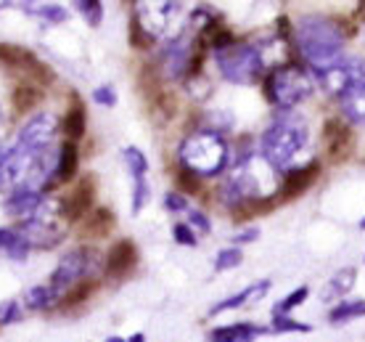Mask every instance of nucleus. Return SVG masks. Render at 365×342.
Instances as JSON below:
<instances>
[{
    "label": "nucleus",
    "instance_id": "obj_26",
    "mask_svg": "<svg viewBox=\"0 0 365 342\" xmlns=\"http://www.w3.org/2000/svg\"><path fill=\"white\" fill-rule=\"evenodd\" d=\"M74 3V11L85 19V24L88 27H101L103 24V3L101 0H72Z\"/></svg>",
    "mask_w": 365,
    "mask_h": 342
},
{
    "label": "nucleus",
    "instance_id": "obj_8",
    "mask_svg": "<svg viewBox=\"0 0 365 342\" xmlns=\"http://www.w3.org/2000/svg\"><path fill=\"white\" fill-rule=\"evenodd\" d=\"M315 80L331 96H344L357 83H365V59L360 56H341L331 66L315 72Z\"/></svg>",
    "mask_w": 365,
    "mask_h": 342
},
{
    "label": "nucleus",
    "instance_id": "obj_35",
    "mask_svg": "<svg viewBox=\"0 0 365 342\" xmlns=\"http://www.w3.org/2000/svg\"><path fill=\"white\" fill-rule=\"evenodd\" d=\"M165 210H170V213H175V215L188 213V210H191L188 196L182 194V191H167L165 194Z\"/></svg>",
    "mask_w": 365,
    "mask_h": 342
},
{
    "label": "nucleus",
    "instance_id": "obj_38",
    "mask_svg": "<svg viewBox=\"0 0 365 342\" xmlns=\"http://www.w3.org/2000/svg\"><path fill=\"white\" fill-rule=\"evenodd\" d=\"M9 154H11V146H3V144H0V173H3V167H6Z\"/></svg>",
    "mask_w": 365,
    "mask_h": 342
},
{
    "label": "nucleus",
    "instance_id": "obj_13",
    "mask_svg": "<svg viewBox=\"0 0 365 342\" xmlns=\"http://www.w3.org/2000/svg\"><path fill=\"white\" fill-rule=\"evenodd\" d=\"M270 289H273V281H270V278L255 281V284L244 287L241 292H236V295H230V297H225V300H220L217 306H212L210 308V316H220V313H228V311H238V308L252 306V303H257V300H262V297H265Z\"/></svg>",
    "mask_w": 365,
    "mask_h": 342
},
{
    "label": "nucleus",
    "instance_id": "obj_16",
    "mask_svg": "<svg viewBox=\"0 0 365 342\" xmlns=\"http://www.w3.org/2000/svg\"><path fill=\"white\" fill-rule=\"evenodd\" d=\"M77 170H80V151H77V146H74L72 141H66V144H61V146L56 149V170H53V178H51V188L74 181Z\"/></svg>",
    "mask_w": 365,
    "mask_h": 342
},
{
    "label": "nucleus",
    "instance_id": "obj_29",
    "mask_svg": "<svg viewBox=\"0 0 365 342\" xmlns=\"http://www.w3.org/2000/svg\"><path fill=\"white\" fill-rule=\"evenodd\" d=\"M148 199H151V186H148V178H143V181H133V202H130L133 215L143 213V207L148 204Z\"/></svg>",
    "mask_w": 365,
    "mask_h": 342
},
{
    "label": "nucleus",
    "instance_id": "obj_10",
    "mask_svg": "<svg viewBox=\"0 0 365 342\" xmlns=\"http://www.w3.org/2000/svg\"><path fill=\"white\" fill-rule=\"evenodd\" d=\"M3 6L6 9L24 11L27 16L40 19V21H46L51 27L64 24L66 19H69V11L64 6H58V3H51V0H3Z\"/></svg>",
    "mask_w": 365,
    "mask_h": 342
},
{
    "label": "nucleus",
    "instance_id": "obj_20",
    "mask_svg": "<svg viewBox=\"0 0 365 342\" xmlns=\"http://www.w3.org/2000/svg\"><path fill=\"white\" fill-rule=\"evenodd\" d=\"M355 281H357V268H355V266L339 268L336 273L329 278V284H326V289H323V297H326L329 303H341V300L352 292Z\"/></svg>",
    "mask_w": 365,
    "mask_h": 342
},
{
    "label": "nucleus",
    "instance_id": "obj_5",
    "mask_svg": "<svg viewBox=\"0 0 365 342\" xmlns=\"http://www.w3.org/2000/svg\"><path fill=\"white\" fill-rule=\"evenodd\" d=\"M215 64L220 74L233 85H255L265 72L262 54L252 43H230L215 51Z\"/></svg>",
    "mask_w": 365,
    "mask_h": 342
},
{
    "label": "nucleus",
    "instance_id": "obj_15",
    "mask_svg": "<svg viewBox=\"0 0 365 342\" xmlns=\"http://www.w3.org/2000/svg\"><path fill=\"white\" fill-rule=\"evenodd\" d=\"M93 181H80V183L72 188V194H66L64 199H58L61 202V215H64V221H77V218H85V215L91 213L93 207Z\"/></svg>",
    "mask_w": 365,
    "mask_h": 342
},
{
    "label": "nucleus",
    "instance_id": "obj_30",
    "mask_svg": "<svg viewBox=\"0 0 365 342\" xmlns=\"http://www.w3.org/2000/svg\"><path fill=\"white\" fill-rule=\"evenodd\" d=\"M21 318H24L21 300H6V303H0V326H14Z\"/></svg>",
    "mask_w": 365,
    "mask_h": 342
},
{
    "label": "nucleus",
    "instance_id": "obj_1",
    "mask_svg": "<svg viewBox=\"0 0 365 342\" xmlns=\"http://www.w3.org/2000/svg\"><path fill=\"white\" fill-rule=\"evenodd\" d=\"M294 40L302 59L312 66V72H320L339 61L344 56V29L339 21L320 14H304L294 27Z\"/></svg>",
    "mask_w": 365,
    "mask_h": 342
},
{
    "label": "nucleus",
    "instance_id": "obj_12",
    "mask_svg": "<svg viewBox=\"0 0 365 342\" xmlns=\"http://www.w3.org/2000/svg\"><path fill=\"white\" fill-rule=\"evenodd\" d=\"M138 263V247L130 239H119L103 258V273L109 278L128 276Z\"/></svg>",
    "mask_w": 365,
    "mask_h": 342
},
{
    "label": "nucleus",
    "instance_id": "obj_43",
    "mask_svg": "<svg viewBox=\"0 0 365 342\" xmlns=\"http://www.w3.org/2000/svg\"><path fill=\"white\" fill-rule=\"evenodd\" d=\"M363 3H365V0H360V3H357V6H363Z\"/></svg>",
    "mask_w": 365,
    "mask_h": 342
},
{
    "label": "nucleus",
    "instance_id": "obj_33",
    "mask_svg": "<svg viewBox=\"0 0 365 342\" xmlns=\"http://www.w3.org/2000/svg\"><path fill=\"white\" fill-rule=\"evenodd\" d=\"M173 239L180 244V247H196L199 244V233L193 231L188 223H175L173 226Z\"/></svg>",
    "mask_w": 365,
    "mask_h": 342
},
{
    "label": "nucleus",
    "instance_id": "obj_34",
    "mask_svg": "<svg viewBox=\"0 0 365 342\" xmlns=\"http://www.w3.org/2000/svg\"><path fill=\"white\" fill-rule=\"evenodd\" d=\"M185 223H188V226H191V228L199 233V236H207V233H212L210 215L201 213V210H188V215H185Z\"/></svg>",
    "mask_w": 365,
    "mask_h": 342
},
{
    "label": "nucleus",
    "instance_id": "obj_23",
    "mask_svg": "<svg viewBox=\"0 0 365 342\" xmlns=\"http://www.w3.org/2000/svg\"><path fill=\"white\" fill-rule=\"evenodd\" d=\"M0 64L6 66H37V59L32 56V51L14 43H0Z\"/></svg>",
    "mask_w": 365,
    "mask_h": 342
},
{
    "label": "nucleus",
    "instance_id": "obj_41",
    "mask_svg": "<svg viewBox=\"0 0 365 342\" xmlns=\"http://www.w3.org/2000/svg\"><path fill=\"white\" fill-rule=\"evenodd\" d=\"M103 342H125L122 337H109V340H103Z\"/></svg>",
    "mask_w": 365,
    "mask_h": 342
},
{
    "label": "nucleus",
    "instance_id": "obj_31",
    "mask_svg": "<svg viewBox=\"0 0 365 342\" xmlns=\"http://www.w3.org/2000/svg\"><path fill=\"white\" fill-rule=\"evenodd\" d=\"M270 332L286 334V332H310V326L297 321L294 316H273L270 318Z\"/></svg>",
    "mask_w": 365,
    "mask_h": 342
},
{
    "label": "nucleus",
    "instance_id": "obj_4",
    "mask_svg": "<svg viewBox=\"0 0 365 342\" xmlns=\"http://www.w3.org/2000/svg\"><path fill=\"white\" fill-rule=\"evenodd\" d=\"M312 77L297 64H281L270 69L265 80V96L278 111H294L312 96Z\"/></svg>",
    "mask_w": 365,
    "mask_h": 342
},
{
    "label": "nucleus",
    "instance_id": "obj_28",
    "mask_svg": "<svg viewBox=\"0 0 365 342\" xmlns=\"http://www.w3.org/2000/svg\"><path fill=\"white\" fill-rule=\"evenodd\" d=\"M241 263H244V252H241V247H225V250H220L217 255H215V271H217V273L238 268Z\"/></svg>",
    "mask_w": 365,
    "mask_h": 342
},
{
    "label": "nucleus",
    "instance_id": "obj_7",
    "mask_svg": "<svg viewBox=\"0 0 365 342\" xmlns=\"http://www.w3.org/2000/svg\"><path fill=\"white\" fill-rule=\"evenodd\" d=\"M178 16H180V3L178 0H135L130 21H135L138 27L156 43L162 37L173 35Z\"/></svg>",
    "mask_w": 365,
    "mask_h": 342
},
{
    "label": "nucleus",
    "instance_id": "obj_37",
    "mask_svg": "<svg viewBox=\"0 0 365 342\" xmlns=\"http://www.w3.org/2000/svg\"><path fill=\"white\" fill-rule=\"evenodd\" d=\"M259 239V228L252 226V228H244V231H238L233 236V247H241V244H249V241H257Z\"/></svg>",
    "mask_w": 365,
    "mask_h": 342
},
{
    "label": "nucleus",
    "instance_id": "obj_2",
    "mask_svg": "<svg viewBox=\"0 0 365 342\" xmlns=\"http://www.w3.org/2000/svg\"><path fill=\"white\" fill-rule=\"evenodd\" d=\"M310 141L307 120L297 111H281L265 128L259 139V157L265 159L273 170H289L292 162L299 157V151Z\"/></svg>",
    "mask_w": 365,
    "mask_h": 342
},
{
    "label": "nucleus",
    "instance_id": "obj_45",
    "mask_svg": "<svg viewBox=\"0 0 365 342\" xmlns=\"http://www.w3.org/2000/svg\"><path fill=\"white\" fill-rule=\"evenodd\" d=\"M133 3H135V0H133Z\"/></svg>",
    "mask_w": 365,
    "mask_h": 342
},
{
    "label": "nucleus",
    "instance_id": "obj_21",
    "mask_svg": "<svg viewBox=\"0 0 365 342\" xmlns=\"http://www.w3.org/2000/svg\"><path fill=\"white\" fill-rule=\"evenodd\" d=\"M85 128H88V114H85V106L83 104H72L69 109H66V117H64V133H66V141H77L85 136Z\"/></svg>",
    "mask_w": 365,
    "mask_h": 342
},
{
    "label": "nucleus",
    "instance_id": "obj_40",
    "mask_svg": "<svg viewBox=\"0 0 365 342\" xmlns=\"http://www.w3.org/2000/svg\"><path fill=\"white\" fill-rule=\"evenodd\" d=\"M6 233H9V228H0V252H3V241H6Z\"/></svg>",
    "mask_w": 365,
    "mask_h": 342
},
{
    "label": "nucleus",
    "instance_id": "obj_17",
    "mask_svg": "<svg viewBox=\"0 0 365 342\" xmlns=\"http://www.w3.org/2000/svg\"><path fill=\"white\" fill-rule=\"evenodd\" d=\"M315 178H318V162H307V165H302V167L286 170L278 194L289 196V199H292V196H299L302 191L310 188V183L315 181Z\"/></svg>",
    "mask_w": 365,
    "mask_h": 342
},
{
    "label": "nucleus",
    "instance_id": "obj_36",
    "mask_svg": "<svg viewBox=\"0 0 365 342\" xmlns=\"http://www.w3.org/2000/svg\"><path fill=\"white\" fill-rule=\"evenodd\" d=\"M130 43L135 48H148V46H154V40L143 32V29L138 27L135 21H130Z\"/></svg>",
    "mask_w": 365,
    "mask_h": 342
},
{
    "label": "nucleus",
    "instance_id": "obj_32",
    "mask_svg": "<svg viewBox=\"0 0 365 342\" xmlns=\"http://www.w3.org/2000/svg\"><path fill=\"white\" fill-rule=\"evenodd\" d=\"M93 104H98V106H103V109H114L117 106V88L114 85H98L96 91H93Z\"/></svg>",
    "mask_w": 365,
    "mask_h": 342
},
{
    "label": "nucleus",
    "instance_id": "obj_22",
    "mask_svg": "<svg viewBox=\"0 0 365 342\" xmlns=\"http://www.w3.org/2000/svg\"><path fill=\"white\" fill-rule=\"evenodd\" d=\"M122 159L130 173V181H143L148 178V159L138 146H125L122 149Z\"/></svg>",
    "mask_w": 365,
    "mask_h": 342
},
{
    "label": "nucleus",
    "instance_id": "obj_27",
    "mask_svg": "<svg viewBox=\"0 0 365 342\" xmlns=\"http://www.w3.org/2000/svg\"><path fill=\"white\" fill-rule=\"evenodd\" d=\"M310 297V289L307 287H297L294 292H289V295L283 297L281 303H275L273 306V316H289L294 311V308L304 306V300Z\"/></svg>",
    "mask_w": 365,
    "mask_h": 342
},
{
    "label": "nucleus",
    "instance_id": "obj_25",
    "mask_svg": "<svg viewBox=\"0 0 365 342\" xmlns=\"http://www.w3.org/2000/svg\"><path fill=\"white\" fill-rule=\"evenodd\" d=\"M43 99V91L32 83H21L14 88V106L19 111H27V109H35L37 104Z\"/></svg>",
    "mask_w": 365,
    "mask_h": 342
},
{
    "label": "nucleus",
    "instance_id": "obj_42",
    "mask_svg": "<svg viewBox=\"0 0 365 342\" xmlns=\"http://www.w3.org/2000/svg\"><path fill=\"white\" fill-rule=\"evenodd\" d=\"M360 228H365V218H363V221H360Z\"/></svg>",
    "mask_w": 365,
    "mask_h": 342
},
{
    "label": "nucleus",
    "instance_id": "obj_18",
    "mask_svg": "<svg viewBox=\"0 0 365 342\" xmlns=\"http://www.w3.org/2000/svg\"><path fill=\"white\" fill-rule=\"evenodd\" d=\"M58 303H61V297H58V292L48 281L46 284H37V287H29L24 292V297H21V306H24L27 313H43V311L56 308Z\"/></svg>",
    "mask_w": 365,
    "mask_h": 342
},
{
    "label": "nucleus",
    "instance_id": "obj_44",
    "mask_svg": "<svg viewBox=\"0 0 365 342\" xmlns=\"http://www.w3.org/2000/svg\"><path fill=\"white\" fill-rule=\"evenodd\" d=\"M0 117H3V106H0Z\"/></svg>",
    "mask_w": 365,
    "mask_h": 342
},
{
    "label": "nucleus",
    "instance_id": "obj_39",
    "mask_svg": "<svg viewBox=\"0 0 365 342\" xmlns=\"http://www.w3.org/2000/svg\"><path fill=\"white\" fill-rule=\"evenodd\" d=\"M125 342H146V334H133V337H130V340H125Z\"/></svg>",
    "mask_w": 365,
    "mask_h": 342
},
{
    "label": "nucleus",
    "instance_id": "obj_24",
    "mask_svg": "<svg viewBox=\"0 0 365 342\" xmlns=\"http://www.w3.org/2000/svg\"><path fill=\"white\" fill-rule=\"evenodd\" d=\"M365 316V300H341L336 303V308L329 313L331 324H344V321H352V318H363Z\"/></svg>",
    "mask_w": 365,
    "mask_h": 342
},
{
    "label": "nucleus",
    "instance_id": "obj_14",
    "mask_svg": "<svg viewBox=\"0 0 365 342\" xmlns=\"http://www.w3.org/2000/svg\"><path fill=\"white\" fill-rule=\"evenodd\" d=\"M267 332H270V326H259V324H252V321H236V324L215 326L207 340L210 342H255Z\"/></svg>",
    "mask_w": 365,
    "mask_h": 342
},
{
    "label": "nucleus",
    "instance_id": "obj_19",
    "mask_svg": "<svg viewBox=\"0 0 365 342\" xmlns=\"http://www.w3.org/2000/svg\"><path fill=\"white\" fill-rule=\"evenodd\" d=\"M339 106H341V114L352 125L365 128V83L352 85L344 96H339Z\"/></svg>",
    "mask_w": 365,
    "mask_h": 342
},
{
    "label": "nucleus",
    "instance_id": "obj_3",
    "mask_svg": "<svg viewBox=\"0 0 365 342\" xmlns=\"http://www.w3.org/2000/svg\"><path fill=\"white\" fill-rule=\"evenodd\" d=\"M178 162L182 170L193 173L196 178L222 176L230 165V146L222 133L212 128H199L180 141Z\"/></svg>",
    "mask_w": 365,
    "mask_h": 342
},
{
    "label": "nucleus",
    "instance_id": "obj_11",
    "mask_svg": "<svg viewBox=\"0 0 365 342\" xmlns=\"http://www.w3.org/2000/svg\"><path fill=\"white\" fill-rule=\"evenodd\" d=\"M46 202V194L32 186H21L6 194V213L14 215L16 221H29L40 210V204Z\"/></svg>",
    "mask_w": 365,
    "mask_h": 342
},
{
    "label": "nucleus",
    "instance_id": "obj_9",
    "mask_svg": "<svg viewBox=\"0 0 365 342\" xmlns=\"http://www.w3.org/2000/svg\"><path fill=\"white\" fill-rule=\"evenodd\" d=\"M56 133H58V117L53 111H37L19 128L14 144L32 151H46V149H53Z\"/></svg>",
    "mask_w": 365,
    "mask_h": 342
},
{
    "label": "nucleus",
    "instance_id": "obj_6",
    "mask_svg": "<svg viewBox=\"0 0 365 342\" xmlns=\"http://www.w3.org/2000/svg\"><path fill=\"white\" fill-rule=\"evenodd\" d=\"M98 252L93 247H74L56 263V268L48 276V284L58 292L61 303L69 295V289H74L77 284H83L85 278H91L98 271Z\"/></svg>",
    "mask_w": 365,
    "mask_h": 342
}]
</instances>
